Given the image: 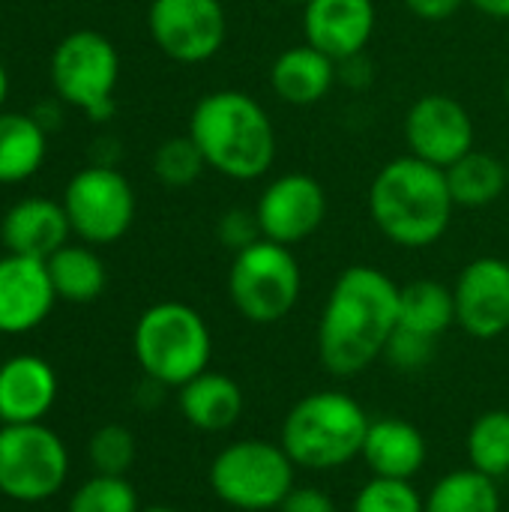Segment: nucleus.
<instances>
[{
    "mask_svg": "<svg viewBox=\"0 0 509 512\" xmlns=\"http://www.w3.org/2000/svg\"><path fill=\"white\" fill-rule=\"evenodd\" d=\"M444 174L456 207H468V210L489 207L504 192H509L507 162L477 147L465 153L459 162H453L450 168H444Z\"/></svg>",
    "mask_w": 509,
    "mask_h": 512,
    "instance_id": "nucleus-23",
    "label": "nucleus"
},
{
    "mask_svg": "<svg viewBox=\"0 0 509 512\" xmlns=\"http://www.w3.org/2000/svg\"><path fill=\"white\" fill-rule=\"evenodd\" d=\"M147 30L168 60L195 66L222 51L228 15L222 0H150Z\"/></svg>",
    "mask_w": 509,
    "mask_h": 512,
    "instance_id": "nucleus-11",
    "label": "nucleus"
},
{
    "mask_svg": "<svg viewBox=\"0 0 509 512\" xmlns=\"http://www.w3.org/2000/svg\"><path fill=\"white\" fill-rule=\"evenodd\" d=\"M216 240L225 249H231L234 255L243 252L246 246L264 240L261 225H258V216H255V207L252 210L249 207H231V210H225L219 216V222H216Z\"/></svg>",
    "mask_w": 509,
    "mask_h": 512,
    "instance_id": "nucleus-33",
    "label": "nucleus"
},
{
    "mask_svg": "<svg viewBox=\"0 0 509 512\" xmlns=\"http://www.w3.org/2000/svg\"><path fill=\"white\" fill-rule=\"evenodd\" d=\"M330 201L321 180L303 171H288L273 177L255 201V216L264 240L282 246L306 243L327 219Z\"/></svg>",
    "mask_w": 509,
    "mask_h": 512,
    "instance_id": "nucleus-13",
    "label": "nucleus"
},
{
    "mask_svg": "<svg viewBox=\"0 0 509 512\" xmlns=\"http://www.w3.org/2000/svg\"><path fill=\"white\" fill-rule=\"evenodd\" d=\"M51 87L63 105L84 111L93 123L114 117L120 81L117 45L99 30H72L51 51Z\"/></svg>",
    "mask_w": 509,
    "mask_h": 512,
    "instance_id": "nucleus-7",
    "label": "nucleus"
},
{
    "mask_svg": "<svg viewBox=\"0 0 509 512\" xmlns=\"http://www.w3.org/2000/svg\"><path fill=\"white\" fill-rule=\"evenodd\" d=\"M141 512H180V510H174V507H147V510H141Z\"/></svg>",
    "mask_w": 509,
    "mask_h": 512,
    "instance_id": "nucleus-40",
    "label": "nucleus"
},
{
    "mask_svg": "<svg viewBox=\"0 0 509 512\" xmlns=\"http://www.w3.org/2000/svg\"><path fill=\"white\" fill-rule=\"evenodd\" d=\"M303 291L300 261L291 246L258 240L234 255L228 270L231 306L252 324H279L294 312Z\"/></svg>",
    "mask_w": 509,
    "mask_h": 512,
    "instance_id": "nucleus-8",
    "label": "nucleus"
},
{
    "mask_svg": "<svg viewBox=\"0 0 509 512\" xmlns=\"http://www.w3.org/2000/svg\"><path fill=\"white\" fill-rule=\"evenodd\" d=\"M456 324L474 339H498L509 330V261L498 255L474 258L453 285Z\"/></svg>",
    "mask_w": 509,
    "mask_h": 512,
    "instance_id": "nucleus-14",
    "label": "nucleus"
},
{
    "mask_svg": "<svg viewBox=\"0 0 509 512\" xmlns=\"http://www.w3.org/2000/svg\"><path fill=\"white\" fill-rule=\"evenodd\" d=\"M294 462L282 444L261 438L234 441L210 462L213 495L243 512L279 510L294 489Z\"/></svg>",
    "mask_w": 509,
    "mask_h": 512,
    "instance_id": "nucleus-6",
    "label": "nucleus"
},
{
    "mask_svg": "<svg viewBox=\"0 0 509 512\" xmlns=\"http://www.w3.org/2000/svg\"><path fill=\"white\" fill-rule=\"evenodd\" d=\"M375 24V0H309L303 6V39L336 63L363 54Z\"/></svg>",
    "mask_w": 509,
    "mask_h": 512,
    "instance_id": "nucleus-16",
    "label": "nucleus"
},
{
    "mask_svg": "<svg viewBox=\"0 0 509 512\" xmlns=\"http://www.w3.org/2000/svg\"><path fill=\"white\" fill-rule=\"evenodd\" d=\"M6 93H9V72H6V66L0 63V111H3Z\"/></svg>",
    "mask_w": 509,
    "mask_h": 512,
    "instance_id": "nucleus-38",
    "label": "nucleus"
},
{
    "mask_svg": "<svg viewBox=\"0 0 509 512\" xmlns=\"http://www.w3.org/2000/svg\"><path fill=\"white\" fill-rule=\"evenodd\" d=\"M369 414L342 390H318L303 396L282 423L279 444L297 468L336 471L363 453Z\"/></svg>",
    "mask_w": 509,
    "mask_h": 512,
    "instance_id": "nucleus-4",
    "label": "nucleus"
},
{
    "mask_svg": "<svg viewBox=\"0 0 509 512\" xmlns=\"http://www.w3.org/2000/svg\"><path fill=\"white\" fill-rule=\"evenodd\" d=\"M339 78V63L309 42L285 48L270 66L273 93L294 108H309L321 102Z\"/></svg>",
    "mask_w": 509,
    "mask_h": 512,
    "instance_id": "nucleus-20",
    "label": "nucleus"
},
{
    "mask_svg": "<svg viewBox=\"0 0 509 512\" xmlns=\"http://www.w3.org/2000/svg\"><path fill=\"white\" fill-rule=\"evenodd\" d=\"M69 477L63 438L42 423L0 426V495L15 504L51 501Z\"/></svg>",
    "mask_w": 509,
    "mask_h": 512,
    "instance_id": "nucleus-9",
    "label": "nucleus"
},
{
    "mask_svg": "<svg viewBox=\"0 0 509 512\" xmlns=\"http://www.w3.org/2000/svg\"><path fill=\"white\" fill-rule=\"evenodd\" d=\"M351 512H426V498L411 480L372 477L354 498Z\"/></svg>",
    "mask_w": 509,
    "mask_h": 512,
    "instance_id": "nucleus-31",
    "label": "nucleus"
},
{
    "mask_svg": "<svg viewBox=\"0 0 509 512\" xmlns=\"http://www.w3.org/2000/svg\"><path fill=\"white\" fill-rule=\"evenodd\" d=\"M276 3H285V6H306L309 0H276Z\"/></svg>",
    "mask_w": 509,
    "mask_h": 512,
    "instance_id": "nucleus-39",
    "label": "nucleus"
},
{
    "mask_svg": "<svg viewBox=\"0 0 509 512\" xmlns=\"http://www.w3.org/2000/svg\"><path fill=\"white\" fill-rule=\"evenodd\" d=\"M132 351L147 381L180 390L207 372L213 336L198 309L180 300H162L147 306L135 321Z\"/></svg>",
    "mask_w": 509,
    "mask_h": 512,
    "instance_id": "nucleus-5",
    "label": "nucleus"
},
{
    "mask_svg": "<svg viewBox=\"0 0 509 512\" xmlns=\"http://www.w3.org/2000/svg\"><path fill=\"white\" fill-rule=\"evenodd\" d=\"M69 234L72 225L63 204L39 195L15 201L0 222V240L6 252L39 261H48L57 249H63L69 243Z\"/></svg>",
    "mask_w": 509,
    "mask_h": 512,
    "instance_id": "nucleus-17",
    "label": "nucleus"
},
{
    "mask_svg": "<svg viewBox=\"0 0 509 512\" xmlns=\"http://www.w3.org/2000/svg\"><path fill=\"white\" fill-rule=\"evenodd\" d=\"M468 3L489 18H501V21L509 18V0H468Z\"/></svg>",
    "mask_w": 509,
    "mask_h": 512,
    "instance_id": "nucleus-37",
    "label": "nucleus"
},
{
    "mask_svg": "<svg viewBox=\"0 0 509 512\" xmlns=\"http://www.w3.org/2000/svg\"><path fill=\"white\" fill-rule=\"evenodd\" d=\"M456 324L453 288L435 279H414L399 285V327L441 339Z\"/></svg>",
    "mask_w": 509,
    "mask_h": 512,
    "instance_id": "nucleus-25",
    "label": "nucleus"
},
{
    "mask_svg": "<svg viewBox=\"0 0 509 512\" xmlns=\"http://www.w3.org/2000/svg\"><path fill=\"white\" fill-rule=\"evenodd\" d=\"M60 105H63V102L54 96L51 102H42V105H36L30 114L36 117V123H39L45 132H54V129L60 126V120H63V111H60Z\"/></svg>",
    "mask_w": 509,
    "mask_h": 512,
    "instance_id": "nucleus-36",
    "label": "nucleus"
},
{
    "mask_svg": "<svg viewBox=\"0 0 509 512\" xmlns=\"http://www.w3.org/2000/svg\"><path fill=\"white\" fill-rule=\"evenodd\" d=\"M426 512H501L498 480L474 468L453 471L426 495Z\"/></svg>",
    "mask_w": 509,
    "mask_h": 512,
    "instance_id": "nucleus-26",
    "label": "nucleus"
},
{
    "mask_svg": "<svg viewBox=\"0 0 509 512\" xmlns=\"http://www.w3.org/2000/svg\"><path fill=\"white\" fill-rule=\"evenodd\" d=\"M399 327V285L378 267L342 270L318 321V357L336 378H354L384 357Z\"/></svg>",
    "mask_w": 509,
    "mask_h": 512,
    "instance_id": "nucleus-1",
    "label": "nucleus"
},
{
    "mask_svg": "<svg viewBox=\"0 0 509 512\" xmlns=\"http://www.w3.org/2000/svg\"><path fill=\"white\" fill-rule=\"evenodd\" d=\"M279 512H339L336 501L315 486H294L291 495L282 501Z\"/></svg>",
    "mask_w": 509,
    "mask_h": 512,
    "instance_id": "nucleus-34",
    "label": "nucleus"
},
{
    "mask_svg": "<svg viewBox=\"0 0 509 512\" xmlns=\"http://www.w3.org/2000/svg\"><path fill=\"white\" fill-rule=\"evenodd\" d=\"M87 456L96 474H108V477H126L129 468L135 465L138 447H135V435L126 426L108 423L99 426L87 444Z\"/></svg>",
    "mask_w": 509,
    "mask_h": 512,
    "instance_id": "nucleus-30",
    "label": "nucleus"
},
{
    "mask_svg": "<svg viewBox=\"0 0 509 512\" xmlns=\"http://www.w3.org/2000/svg\"><path fill=\"white\" fill-rule=\"evenodd\" d=\"M507 174H509V162H507Z\"/></svg>",
    "mask_w": 509,
    "mask_h": 512,
    "instance_id": "nucleus-42",
    "label": "nucleus"
},
{
    "mask_svg": "<svg viewBox=\"0 0 509 512\" xmlns=\"http://www.w3.org/2000/svg\"><path fill=\"white\" fill-rule=\"evenodd\" d=\"M45 264H48V276L57 291V300L78 303V306L93 303L108 285L105 261L87 243H66Z\"/></svg>",
    "mask_w": 509,
    "mask_h": 512,
    "instance_id": "nucleus-24",
    "label": "nucleus"
},
{
    "mask_svg": "<svg viewBox=\"0 0 509 512\" xmlns=\"http://www.w3.org/2000/svg\"><path fill=\"white\" fill-rule=\"evenodd\" d=\"M69 512H141V504L135 486L126 477L93 474L72 492Z\"/></svg>",
    "mask_w": 509,
    "mask_h": 512,
    "instance_id": "nucleus-29",
    "label": "nucleus"
},
{
    "mask_svg": "<svg viewBox=\"0 0 509 512\" xmlns=\"http://www.w3.org/2000/svg\"><path fill=\"white\" fill-rule=\"evenodd\" d=\"M57 402V375L36 354H15L0 363V426L42 423Z\"/></svg>",
    "mask_w": 509,
    "mask_h": 512,
    "instance_id": "nucleus-18",
    "label": "nucleus"
},
{
    "mask_svg": "<svg viewBox=\"0 0 509 512\" xmlns=\"http://www.w3.org/2000/svg\"><path fill=\"white\" fill-rule=\"evenodd\" d=\"M456 201L447 174L411 153L381 165L369 186V216L375 228L402 249L435 246L450 222Z\"/></svg>",
    "mask_w": 509,
    "mask_h": 512,
    "instance_id": "nucleus-3",
    "label": "nucleus"
},
{
    "mask_svg": "<svg viewBox=\"0 0 509 512\" xmlns=\"http://www.w3.org/2000/svg\"><path fill=\"white\" fill-rule=\"evenodd\" d=\"M183 420L198 432H228L237 426L246 408V396L240 384L222 372H201L189 384L180 387L177 396Z\"/></svg>",
    "mask_w": 509,
    "mask_h": 512,
    "instance_id": "nucleus-21",
    "label": "nucleus"
},
{
    "mask_svg": "<svg viewBox=\"0 0 509 512\" xmlns=\"http://www.w3.org/2000/svg\"><path fill=\"white\" fill-rule=\"evenodd\" d=\"M63 210L72 234L87 246H111L123 240L135 222V189L117 165L93 162L75 171L63 189Z\"/></svg>",
    "mask_w": 509,
    "mask_h": 512,
    "instance_id": "nucleus-10",
    "label": "nucleus"
},
{
    "mask_svg": "<svg viewBox=\"0 0 509 512\" xmlns=\"http://www.w3.org/2000/svg\"><path fill=\"white\" fill-rule=\"evenodd\" d=\"M57 291L48 264L6 252L0 258V333L21 336L36 330L54 309Z\"/></svg>",
    "mask_w": 509,
    "mask_h": 512,
    "instance_id": "nucleus-15",
    "label": "nucleus"
},
{
    "mask_svg": "<svg viewBox=\"0 0 509 512\" xmlns=\"http://www.w3.org/2000/svg\"><path fill=\"white\" fill-rule=\"evenodd\" d=\"M504 96H507V102H509V75H507V84H504Z\"/></svg>",
    "mask_w": 509,
    "mask_h": 512,
    "instance_id": "nucleus-41",
    "label": "nucleus"
},
{
    "mask_svg": "<svg viewBox=\"0 0 509 512\" xmlns=\"http://www.w3.org/2000/svg\"><path fill=\"white\" fill-rule=\"evenodd\" d=\"M435 345H438V339H432V336H423V333L396 327L393 336H390V342H387L384 357L399 372H420V369H426L435 360Z\"/></svg>",
    "mask_w": 509,
    "mask_h": 512,
    "instance_id": "nucleus-32",
    "label": "nucleus"
},
{
    "mask_svg": "<svg viewBox=\"0 0 509 512\" xmlns=\"http://www.w3.org/2000/svg\"><path fill=\"white\" fill-rule=\"evenodd\" d=\"M0 363H3V357H0Z\"/></svg>",
    "mask_w": 509,
    "mask_h": 512,
    "instance_id": "nucleus-43",
    "label": "nucleus"
},
{
    "mask_svg": "<svg viewBox=\"0 0 509 512\" xmlns=\"http://www.w3.org/2000/svg\"><path fill=\"white\" fill-rule=\"evenodd\" d=\"M186 135L198 144L210 171L237 183L261 180L279 150L267 108L234 87L204 93L189 114Z\"/></svg>",
    "mask_w": 509,
    "mask_h": 512,
    "instance_id": "nucleus-2",
    "label": "nucleus"
},
{
    "mask_svg": "<svg viewBox=\"0 0 509 512\" xmlns=\"http://www.w3.org/2000/svg\"><path fill=\"white\" fill-rule=\"evenodd\" d=\"M402 135L411 156L438 168H450L453 162H459L465 153L474 150L477 141L471 111L450 93L417 96L405 111Z\"/></svg>",
    "mask_w": 509,
    "mask_h": 512,
    "instance_id": "nucleus-12",
    "label": "nucleus"
},
{
    "mask_svg": "<svg viewBox=\"0 0 509 512\" xmlns=\"http://www.w3.org/2000/svg\"><path fill=\"white\" fill-rule=\"evenodd\" d=\"M204 171H207V162L189 135H171L153 153V174L168 189H186Z\"/></svg>",
    "mask_w": 509,
    "mask_h": 512,
    "instance_id": "nucleus-28",
    "label": "nucleus"
},
{
    "mask_svg": "<svg viewBox=\"0 0 509 512\" xmlns=\"http://www.w3.org/2000/svg\"><path fill=\"white\" fill-rule=\"evenodd\" d=\"M363 462L369 465L372 477L387 480H414L426 465V438L423 432L402 420V417H378L369 423Z\"/></svg>",
    "mask_w": 509,
    "mask_h": 512,
    "instance_id": "nucleus-19",
    "label": "nucleus"
},
{
    "mask_svg": "<svg viewBox=\"0 0 509 512\" xmlns=\"http://www.w3.org/2000/svg\"><path fill=\"white\" fill-rule=\"evenodd\" d=\"M468 462L474 471L501 480L509 474V411L495 408L474 420L468 432Z\"/></svg>",
    "mask_w": 509,
    "mask_h": 512,
    "instance_id": "nucleus-27",
    "label": "nucleus"
},
{
    "mask_svg": "<svg viewBox=\"0 0 509 512\" xmlns=\"http://www.w3.org/2000/svg\"><path fill=\"white\" fill-rule=\"evenodd\" d=\"M402 3L411 15H417L423 21H444V18L456 15L459 6L468 0H402Z\"/></svg>",
    "mask_w": 509,
    "mask_h": 512,
    "instance_id": "nucleus-35",
    "label": "nucleus"
},
{
    "mask_svg": "<svg viewBox=\"0 0 509 512\" xmlns=\"http://www.w3.org/2000/svg\"><path fill=\"white\" fill-rule=\"evenodd\" d=\"M48 153V132L24 111H0V186L30 180Z\"/></svg>",
    "mask_w": 509,
    "mask_h": 512,
    "instance_id": "nucleus-22",
    "label": "nucleus"
}]
</instances>
